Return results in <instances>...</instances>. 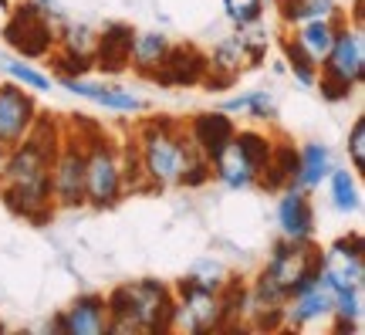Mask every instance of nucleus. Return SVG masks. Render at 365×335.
Segmentation results:
<instances>
[{
	"mask_svg": "<svg viewBox=\"0 0 365 335\" xmlns=\"http://www.w3.org/2000/svg\"><path fill=\"white\" fill-rule=\"evenodd\" d=\"M335 166V156L328 149L325 142H304L294 156V176H291V186H298L304 194H312L318 190L322 183L328 180V173Z\"/></svg>",
	"mask_w": 365,
	"mask_h": 335,
	"instance_id": "18",
	"label": "nucleus"
},
{
	"mask_svg": "<svg viewBox=\"0 0 365 335\" xmlns=\"http://www.w3.org/2000/svg\"><path fill=\"white\" fill-rule=\"evenodd\" d=\"M7 153H11V146L0 142V176H4V166H7Z\"/></svg>",
	"mask_w": 365,
	"mask_h": 335,
	"instance_id": "33",
	"label": "nucleus"
},
{
	"mask_svg": "<svg viewBox=\"0 0 365 335\" xmlns=\"http://www.w3.org/2000/svg\"><path fill=\"white\" fill-rule=\"evenodd\" d=\"M105 305H108V335L170 332L173 288L156 278L118 284L105 295Z\"/></svg>",
	"mask_w": 365,
	"mask_h": 335,
	"instance_id": "3",
	"label": "nucleus"
},
{
	"mask_svg": "<svg viewBox=\"0 0 365 335\" xmlns=\"http://www.w3.org/2000/svg\"><path fill=\"white\" fill-rule=\"evenodd\" d=\"M118 166H122V186H125V194L149 190L145 173H143V159H139V146H135V132L118 142Z\"/></svg>",
	"mask_w": 365,
	"mask_h": 335,
	"instance_id": "27",
	"label": "nucleus"
},
{
	"mask_svg": "<svg viewBox=\"0 0 365 335\" xmlns=\"http://www.w3.org/2000/svg\"><path fill=\"white\" fill-rule=\"evenodd\" d=\"M4 38H7V44H11L21 58L31 61V58H41V54H51L58 34H54V27H51V14H44L38 4L31 0L27 7H17V11H14L11 24L4 27Z\"/></svg>",
	"mask_w": 365,
	"mask_h": 335,
	"instance_id": "11",
	"label": "nucleus"
},
{
	"mask_svg": "<svg viewBox=\"0 0 365 335\" xmlns=\"http://www.w3.org/2000/svg\"><path fill=\"white\" fill-rule=\"evenodd\" d=\"M85 139V206L108 210L125 196L122 166H118V146L102 129H88Z\"/></svg>",
	"mask_w": 365,
	"mask_h": 335,
	"instance_id": "6",
	"label": "nucleus"
},
{
	"mask_svg": "<svg viewBox=\"0 0 365 335\" xmlns=\"http://www.w3.org/2000/svg\"><path fill=\"white\" fill-rule=\"evenodd\" d=\"M61 139V129L41 119L21 142H14L7 153V166L0 176V200L11 206L17 217L44 224L54 214L51 200V156Z\"/></svg>",
	"mask_w": 365,
	"mask_h": 335,
	"instance_id": "1",
	"label": "nucleus"
},
{
	"mask_svg": "<svg viewBox=\"0 0 365 335\" xmlns=\"http://www.w3.org/2000/svg\"><path fill=\"white\" fill-rule=\"evenodd\" d=\"M234 132H237L234 116H227L223 109L200 112V116H193L190 122H186V136L193 139V146L207 156V159H213V156L220 153L223 146L234 139Z\"/></svg>",
	"mask_w": 365,
	"mask_h": 335,
	"instance_id": "17",
	"label": "nucleus"
},
{
	"mask_svg": "<svg viewBox=\"0 0 365 335\" xmlns=\"http://www.w3.org/2000/svg\"><path fill=\"white\" fill-rule=\"evenodd\" d=\"M38 102H34V91L21 89L14 81H4L0 85V142L4 146H14L21 142L27 132L34 129L38 122Z\"/></svg>",
	"mask_w": 365,
	"mask_h": 335,
	"instance_id": "14",
	"label": "nucleus"
},
{
	"mask_svg": "<svg viewBox=\"0 0 365 335\" xmlns=\"http://www.w3.org/2000/svg\"><path fill=\"white\" fill-rule=\"evenodd\" d=\"M230 325V309L223 291L200 288L190 278H182L173 288V319L170 332H213Z\"/></svg>",
	"mask_w": 365,
	"mask_h": 335,
	"instance_id": "7",
	"label": "nucleus"
},
{
	"mask_svg": "<svg viewBox=\"0 0 365 335\" xmlns=\"http://www.w3.org/2000/svg\"><path fill=\"white\" fill-rule=\"evenodd\" d=\"M58 85L65 91H71L75 99L95 102V105H102V109H108V112H118V116H139V112H145V99H139L135 91L122 89V85L91 81L88 75H61Z\"/></svg>",
	"mask_w": 365,
	"mask_h": 335,
	"instance_id": "13",
	"label": "nucleus"
},
{
	"mask_svg": "<svg viewBox=\"0 0 365 335\" xmlns=\"http://www.w3.org/2000/svg\"><path fill=\"white\" fill-rule=\"evenodd\" d=\"M186 278H190L193 284H200V288H210V291H223L227 284L234 281V278H230V271H227V264H223L220 258H213V254L196 258Z\"/></svg>",
	"mask_w": 365,
	"mask_h": 335,
	"instance_id": "30",
	"label": "nucleus"
},
{
	"mask_svg": "<svg viewBox=\"0 0 365 335\" xmlns=\"http://www.w3.org/2000/svg\"><path fill=\"white\" fill-rule=\"evenodd\" d=\"M4 75L11 78L14 85H21V89H27V91H51V85H54V78L48 75V71H41L38 65H31L27 58H7L4 61Z\"/></svg>",
	"mask_w": 365,
	"mask_h": 335,
	"instance_id": "28",
	"label": "nucleus"
},
{
	"mask_svg": "<svg viewBox=\"0 0 365 335\" xmlns=\"http://www.w3.org/2000/svg\"><path fill=\"white\" fill-rule=\"evenodd\" d=\"M365 315V288H341L331 298V319L328 329L331 332H359Z\"/></svg>",
	"mask_w": 365,
	"mask_h": 335,
	"instance_id": "23",
	"label": "nucleus"
},
{
	"mask_svg": "<svg viewBox=\"0 0 365 335\" xmlns=\"http://www.w3.org/2000/svg\"><path fill=\"white\" fill-rule=\"evenodd\" d=\"M51 329L61 335H108V305L105 295L85 291L68 309H61L51 319Z\"/></svg>",
	"mask_w": 365,
	"mask_h": 335,
	"instance_id": "15",
	"label": "nucleus"
},
{
	"mask_svg": "<svg viewBox=\"0 0 365 335\" xmlns=\"http://www.w3.org/2000/svg\"><path fill=\"white\" fill-rule=\"evenodd\" d=\"M274 146L277 142H274L271 132L237 129L234 139L210 159V176L220 183L223 190H234V194L250 190V186H257V180H261V169L271 159Z\"/></svg>",
	"mask_w": 365,
	"mask_h": 335,
	"instance_id": "4",
	"label": "nucleus"
},
{
	"mask_svg": "<svg viewBox=\"0 0 365 335\" xmlns=\"http://www.w3.org/2000/svg\"><path fill=\"white\" fill-rule=\"evenodd\" d=\"M331 298L335 291L328 288L318 271L308 281H301L281 305V329H312V325H328L331 319Z\"/></svg>",
	"mask_w": 365,
	"mask_h": 335,
	"instance_id": "12",
	"label": "nucleus"
},
{
	"mask_svg": "<svg viewBox=\"0 0 365 335\" xmlns=\"http://www.w3.org/2000/svg\"><path fill=\"white\" fill-rule=\"evenodd\" d=\"M318 278L331 288H365V244L362 231L341 234L325 251H318Z\"/></svg>",
	"mask_w": 365,
	"mask_h": 335,
	"instance_id": "9",
	"label": "nucleus"
},
{
	"mask_svg": "<svg viewBox=\"0 0 365 335\" xmlns=\"http://www.w3.org/2000/svg\"><path fill=\"white\" fill-rule=\"evenodd\" d=\"M203 71H207V58L196 48H173L170 58L163 61V68L153 78L166 81V85H193L203 78Z\"/></svg>",
	"mask_w": 365,
	"mask_h": 335,
	"instance_id": "21",
	"label": "nucleus"
},
{
	"mask_svg": "<svg viewBox=\"0 0 365 335\" xmlns=\"http://www.w3.org/2000/svg\"><path fill=\"white\" fill-rule=\"evenodd\" d=\"M341 17H318V21H304V24L287 27V38L298 44L301 51H308L314 61H322L331 48V41L339 34Z\"/></svg>",
	"mask_w": 365,
	"mask_h": 335,
	"instance_id": "20",
	"label": "nucleus"
},
{
	"mask_svg": "<svg viewBox=\"0 0 365 335\" xmlns=\"http://www.w3.org/2000/svg\"><path fill=\"white\" fill-rule=\"evenodd\" d=\"M170 51H173V41L163 31H139V34H132L129 65L153 78L163 68V61L170 58Z\"/></svg>",
	"mask_w": 365,
	"mask_h": 335,
	"instance_id": "19",
	"label": "nucleus"
},
{
	"mask_svg": "<svg viewBox=\"0 0 365 335\" xmlns=\"http://www.w3.org/2000/svg\"><path fill=\"white\" fill-rule=\"evenodd\" d=\"M220 109L227 116H244V119H250V122H274V119H277V102H274L271 91H264V89L230 95Z\"/></svg>",
	"mask_w": 365,
	"mask_h": 335,
	"instance_id": "24",
	"label": "nucleus"
},
{
	"mask_svg": "<svg viewBox=\"0 0 365 335\" xmlns=\"http://www.w3.org/2000/svg\"><path fill=\"white\" fill-rule=\"evenodd\" d=\"M277 231L284 241H314V206L304 190L298 186H281L277 204H274Z\"/></svg>",
	"mask_w": 365,
	"mask_h": 335,
	"instance_id": "16",
	"label": "nucleus"
},
{
	"mask_svg": "<svg viewBox=\"0 0 365 335\" xmlns=\"http://www.w3.org/2000/svg\"><path fill=\"white\" fill-rule=\"evenodd\" d=\"M365 78V34L362 27H349L345 21L339 24V34L331 41L328 54L318 61V85L328 102L349 99Z\"/></svg>",
	"mask_w": 365,
	"mask_h": 335,
	"instance_id": "5",
	"label": "nucleus"
},
{
	"mask_svg": "<svg viewBox=\"0 0 365 335\" xmlns=\"http://www.w3.org/2000/svg\"><path fill=\"white\" fill-rule=\"evenodd\" d=\"M314 271H318V247L314 241H277L267 254V264H264L257 274L267 278V281L281 291V295H291L301 281H308Z\"/></svg>",
	"mask_w": 365,
	"mask_h": 335,
	"instance_id": "10",
	"label": "nucleus"
},
{
	"mask_svg": "<svg viewBox=\"0 0 365 335\" xmlns=\"http://www.w3.org/2000/svg\"><path fill=\"white\" fill-rule=\"evenodd\" d=\"M345 149H349V159H352V169L362 173L365 169V119L359 116L349 129V139H345Z\"/></svg>",
	"mask_w": 365,
	"mask_h": 335,
	"instance_id": "32",
	"label": "nucleus"
},
{
	"mask_svg": "<svg viewBox=\"0 0 365 335\" xmlns=\"http://www.w3.org/2000/svg\"><path fill=\"white\" fill-rule=\"evenodd\" d=\"M51 200L61 210L85 206V139L78 126L61 129L51 156Z\"/></svg>",
	"mask_w": 365,
	"mask_h": 335,
	"instance_id": "8",
	"label": "nucleus"
},
{
	"mask_svg": "<svg viewBox=\"0 0 365 335\" xmlns=\"http://www.w3.org/2000/svg\"><path fill=\"white\" fill-rule=\"evenodd\" d=\"M328 200L331 206L339 210V214H359L362 210V190H359V176H355V169H339L331 166L328 173Z\"/></svg>",
	"mask_w": 365,
	"mask_h": 335,
	"instance_id": "25",
	"label": "nucleus"
},
{
	"mask_svg": "<svg viewBox=\"0 0 365 335\" xmlns=\"http://www.w3.org/2000/svg\"><path fill=\"white\" fill-rule=\"evenodd\" d=\"M264 4H274V0H264Z\"/></svg>",
	"mask_w": 365,
	"mask_h": 335,
	"instance_id": "34",
	"label": "nucleus"
},
{
	"mask_svg": "<svg viewBox=\"0 0 365 335\" xmlns=\"http://www.w3.org/2000/svg\"><path fill=\"white\" fill-rule=\"evenodd\" d=\"M281 48H284V71H291L298 85L314 89V85H318V61H314L308 51H301L287 34H284V41H281Z\"/></svg>",
	"mask_w": 365,
	"mask_h": 335,
	"instance_id": "29",
	"label": "nucleus"
},
{
	"mask_svg": "<svg viewBox=\"0 0 365 335\" xmlns=\"http://www.w3.org/2000/svg\"><path fill=\"white\" fill-rule=\"evenodd\" d=\"M135 146L143 159L149 190L170 186H203L210 180V159L186 136V126L159 116L135 129Z\"/></svg>",
	"mask_w": 365,
	"mask_h": 335,
	"instance_id": "2",
	"label": "nucleus"
},
{
	"mask_svg": "<svg viewBox=\"0 0 365 335\" xmlns=\"http://www.w3.org/2000/svg\"><path fill=\"white\" fill-rule=\"evenodd\" d=\"M274 7L281 14L284 27L318 21V17H341L339 0H274Z\"/></svg>",
	"mask_w": 365,
	"mask_h": 335,
	"instance_id": "26",
	"label": "nucleus"
},
{
	"mask_svg": "<svg viewBox=\"0 0 365 335\" xmlns=\"http://www.w3.org/2000/svg\"><path fill=\"white\" fill-rule=\"evenodd\" d=\"M132 31L129 24H108L98 34V48H95V61H102V68L118 71V68L129 65V51H132Z\"/></svg>",
	"mask_w": 365,
	"mask_h": 335,
	"instance_id": "22",
	"label": "nucleus"
},
{
	"mask_svg": "<svg viewBox=\"0 0 365 335\" xmlns=\"http://www.w3.org/2000/svg\"><path fill=\"white\" fill-rule=\"evenodd\" d=\"M264 0H223V11H227V21L234 27H247L264 21Z\"/></svg>",
	"mask_w": 365,
	"mask_h": 335,
	"instance_id": "31",
	"label": "nucleus"
}]
</instances>
